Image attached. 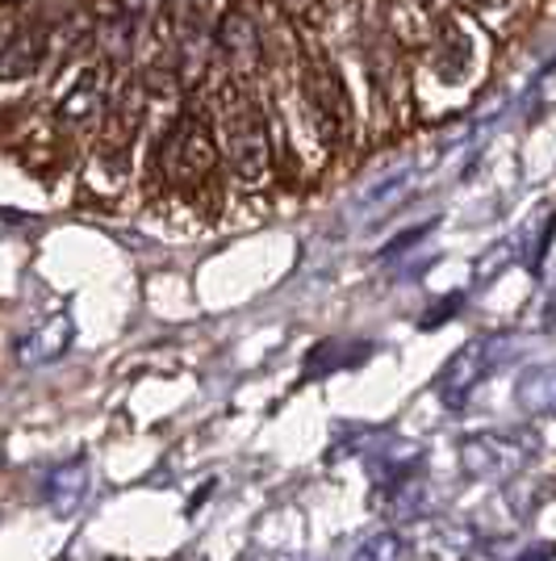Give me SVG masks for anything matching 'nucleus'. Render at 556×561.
Returning <instances> with one entry per match:
<instances>
[{
  "label": "nucleus",
  "instance_id": "1",
  "mask_svg": "<svg viewBox=\"0 0 556 561\" xmlns=\"http://www.w3.org/2000/svg\"><path fill=\"white\" fill-rule=\"evenodd\" d=\"M218 126H222V151L243 181H264L268 172V122L247 84H227L218 101Z\"/></svg>",
  "mask_w": 556,
  "mask_h": 561
},
{
  "label": "nucleus",
  "instance_id": "2",
  "mask_svg": "<svg viewBox=\"0 0 556 561\" xmlns=\"http://www.w3.org/2000/svg\"><path fill=\"white\" fill-rule=\"evenodd\" d=\"M218 164V147L209 135L206 117L185 110V114L172 122V130L160 142V168L172 185L197 188L209 181V172Z\"/></svg>",
  "mask_w": 556,
  "mask_h": 561
},
{
  "label": "nucleus",
  "instance_id": "3",
  "mask_svg": "<svg viewBox=\"0 0 556 561\" xmlns=\"http://www.w3.org/2000/svg\"><path fill=\"white\" fill-rule=\"evenodd\" d=\"M305 96H310V114L318 122V130L326 139H339L348 130V96H344L335 68L318 50H310V59H305Z\"/></svg>",
  "mask_w": 556,
  "mask_h": 561
},
{
  "label": "nucleus",
  "instance_id": "4",
  "mask_svg": "<svg viewBox=\"0 0 556 561\" xmlns=\"http://www.w3.org/2000/svg\"><path fill=\"white\" fill-rule=\"evenodd\" d=\"M71 340H76V323H71L68 310H59V314H50L47 323L25 331L13 352H18V365L22 369H47V365L68 356Z\"/></svg>",
  "mask_w": 556,
  "mask_h": 561
},
{
  "label": "nucleus",
  "instance_id": "5",
  "mask_svg": "<svg viewBox=\"0 0 556 561\" xmlns=\"http://www.w3.org/2000/svg\"><path fill=\"white\" fill-rule=\"evenodd\" d=\"M218 50H222V59L231 64V71L239 76H252L259 68V30L255 22L243 13V9H231V13H222V22H218Z\"/></svg>",
  "mask_w": 556,
  "mask_h": 561
},
{
  "label": "nucleus",
  "instance_id": "6",
  "mask_svg": "<svg viewBox=\"0 0 556 561\" xmlns=\"http://www.w3.org/2000/svg\"><path fill=\"white\" fill-rule=\"evenodd\" d=\"M50 38L43 25H22L18 34H9V43L0 47V80H25L47 64Z\"/></svg>",
  "mask_w": 556,
  "mask_h": 561
},
{
  "label": "nucleus",
  "instance_id": "7",
  "mask_svg": "<svg viewBox=\"0 0 556 561\" xmlns=\"http://www.w3.org/2000/svg\"><path fill=\"white\" fill-rule=\"evenodd\" d=\"M84 494H89V461L84 457H71L63 466H55L47 473V482H43V499H47V507L59 519L80 512Z\"/></svg>",
  "mask_w": 556,
  "mask_h": 561
},
{
  "label": "nucleus",
  "instance_id": "8",
  "mask_svg": "<svg viewBox=\"0 0 556 561\" xmlns=\"http://www.w3.org/2000/svg\"><path fill=\"white\" fill-rule=\"evenodd\" d=\"M101 110H105V84H101V71H93V68L80 71L76 84L59 96V122H63V126H84V122H93Z\"/></svg>",
  "mask_w": 556,
  "mask_h": 561
},
{
  "label": "nucleus",
  "instance_id": "9",
  "mask_svg": "<svg viewBox=\"0 0 556 561\" xmlns=\"http://www.w3.org/2000/svg\"><path fill=\"white\" fill-rule=\"evenodd\" d=\"M209 43H213V34H209L197 18H185V22H181V38H176V47H181V80H185L188 89L206 76Z\"/></svg>",
  "mask_w": 556,
  "mask_h": 561
},
{
  "label": "nucleus",
  "instance_id": "10",
  "mask_svg": "<svg viewBox=\"0 0 556 561\" xmlns=\"http://www.w3.org/2000/svg\"><path fill=\"white\" fill-rule=\"evenodd\" d=\"M351 360H360V356H351L344 340H326V344H318V348L310 352L305 369H310V374H331V369H348Z\"/></svg>",
  "mask_w": 556,
  "mask_h": 561
},
{
  "label": "nucleus",
  "instance_id": "11",
  "mask_svg": "<svg viewBox=\"0 0 556 561\" xmlns=\"http://www.w3.org/2000/svg\"><path fill=\"white\" fill-rule=\"evenodd\" d=\"M523 398H528L532 407H540V411H553L556 415V365L553 369H535V374H528V381H523Z\"/></svg>",
  "mask_w": 556,
  "mask_h": 561
},
{
  "label": "nucleus",
  "instance_id": "12",
  "mask_svg": "<svg viewBox=\"0 0 556 561\" xmlns=\"http://www.w3.org/2000/svg\"><path fill=\"white\" fill-rule=\"evenodd\" d=\"M351 561H402V540L394 533H381V537H372L360 545V553Z\"/></svg>",
  "mask_w": 556,
  "mask_h": 561
},
{
  "label": "nucleus",
  "instance_id": "13",
  "mask_svg": "<svg viewBox=\"0 0 556 561\" xmlns=\"http://www.w3.org/2000/svg\"><path fill=\"white\" fill-rule=\"evenodd\" d=\"M285 4V13L293 18V22H318V13H323V0H280Z\"/></svg>",
  "mask_w": 556,
  "mask_h": 561
},
{
  "label": "nucleus",
  "instance_id": "14",
  "mask_svg": "<svg viewBox=\"0 0 556 561\" xmlns=\"http://www.w3.org/2000/svg\"><path fill=\"white\" fill-rule=\"evenodd\" d=\"M427 4H436V0H427Z\"/></svg>",
  "mask_w": 556,
  "mask_h": 561
}]
</instances>
